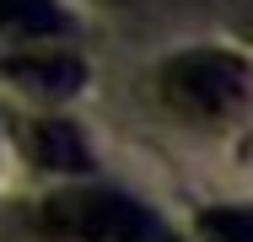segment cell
I'll return each instance as SVG.
<instances>
[{
    "instance_id": "cell-6",
    "label": "cell",
    "mask_w": 253,
    "mask_h": 242,
    "mask_svg": "<svg viewBox=\"0 0 253 242\" xmlns=\"http://www.w3.org/2000/svg\"><path fill=\"white\" fill-rule=\"evenodd\" d=\"M200 226L210 242H248V215L243 210H210V215H200Z\"/></svg>"
},
{
    "instance_id": "cell-1",
    "label": "cell",
    "mask_w": 253,
    "mask_h": 242,
    "mask_svg": "<svg viewBox=\"0 0 253 242\" xmlns=\"http://www.w3.org/2000/svg\"><path fill=\"white\" fill-rule=\"evenodd\" d=\"M38 232L49 242H178L140 199L113 189H59L38 210Z\"/></svg>"
},
{
    "instance_id": "cell-5",
    "label": "cell",
    "mask_w": 253,
    "mask_h": 242,
    "mask_svg": "<svg viewBox=\"0 0 253 242\" xmlns=\"http://www.w3.org/2000/svg\"><path fill=\"white\" fill-rule=\"evenodd\" d=\"M65 16L54 0H0V38H54Z\"/></svg>"
},
{
    "instance_id": "cell-2",
    "label": "cell",
    "mask_w": 253,
    "mask_h": 242,
    "mask_svg": "<svg viewBox=\"0 0 253 242\" xmlns=\"http://www.w3.org/2000/svg\"><path fill=\"white\" fill-rule=\"evenodd\" d=\"M162 97L167 108L200 124L232 119L248 97V59L232 48H189L162 70Z\"/></svg>"
},
{
    "instance_id": "cell-4",
    "label": "cell",
    "mask_w": 253,
    "mask_h": 242,
    "mask_svg": "<svg viewBox=\"0 0 253 242\" xmlns=\"http://www.w3.org/2000/svg\"><path fill=\"white\" fill-rule=\"evenodd\" d=\"M27 156L49 172H81L86 167V135L59 124V119H43V124H27Z\"/></svg>"
},
{
    "instance_id": "cell-3",
    "label": "cell",
    "mask_w": 253,
    "mask_h": 242,
    "mask_svg": "<svg viewBox=\"0 0 253 242\" xmlns=\"http://www.w3.org/2000/svg\"><path fill=\"white\" fill-rule=\"evenodd\" d=\"M22 92L33 97H70L86 86V65L76 54H59V48H27V54H11L0 65Z\"/></svg>"
}]
</instances>
